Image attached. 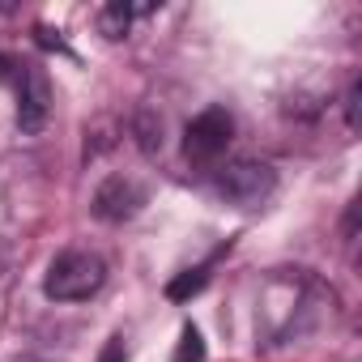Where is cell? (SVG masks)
I'll use <instances>...</instances> for the list:
<instances>
[{"label": "cell", "mask_w": 362, "mask_h": 362, "mask_svg": "<svg viewBox=\"0 0 362 362\" xmlns=\"http://www.w3.org/2000/svg\"><path fill=\"white\" fill-rule=\"evenodd\" d=\"M145 197L149 192L136 184V179L111 175L107 184H98V192H94V218H103V222H128L132 214H141Z\"/></svg>", "instance_id": "obj_5"}, {"label": "cell", "mask_w": 362, "mask_h": 362, "mask_svg": "<svg viewBox=\"0 0 362 362\" xmlns=\"http://www.w3.org/2000/svg\"><path fill=\"white\" fill-rule=\"evenodd\" d=\"M132 5H124V0H111V5H103L98 9V30L107 35V39H124L128 35V26H132Z\"/></svg>", "instance_id": "obj_6"}, {"label": "cell", "mask_w": 362, "mask_h": 362, "mask_svg": "<svg viewBox=\"0 0 362 362\" xmlns=\"http://www.w3.org/2000/svg\"><path fill=\"white\" fill-rule=\"evenodd\" d=\"M128 358V345H124V337H111L107 345H103V354H98V362H124Z\"/></svg>", "instance_id": "obj_9"}, {"label": "cell", "mask_w": 362, "mask_h": 362, "mask_svg": "<svg viewBox=\"0 0 362 362\" xmlns=\"http://www.w3.org/2000/svg\"><path fill=\"white\" fill-rule=\"evenodd\" d=\"M175 362H205V337H201L197 324H184V332H179Z\"/></svg>", "instance_id": "obj_7"}, {"label": "cell", "mask_w": 362, "mask_h": 362, "mask_svg": "<svg viewBox=\"0 0 362 362\" xmlns=\"http://www.w3.org/2000/svg\"><path fill=\"white\" fill-rule=\"evenodd\" d=\"M345 111H349V128H358V81L349 86V98H345Z\"/></svg>", "instance_id": "obj_10"}, {"label": "cell", "mask_w": 362, "mask_h": 362, "mask_svg": "<svg viewBox=\"0 0 362 362\" xmlns=\"http://www.w3.org/2000/svg\"><path fill=\"white\" fill-rule=\"evenodd\" d=\"M209 281V269H188V273H179L170 286H166V298H175V303H184L188 294H197L201 286Z\"/></svg>", "instance_id": "obj_8"}, {"label": "cell", "mask_w": 362, "mask_h": 362, "mask_svg": "<svg viewBox=\"0 0 362 362\" xmlns=\"http://www.w3.org/2000/svg\"><path fill=\"white\" fill-rule=\"evenodd\" d=\"M107 281V260L98 252H86V247H69L60 252L52 264H47V277H43V294L52 303H86L103 290Z\"/></svg>", "instance_id": "obj_1"}, {"label": "cell", "mask_w": 362, "mask_h": 362, "mask_svg": "<svg viewBox=\"0 0 362 362\" xmlns=\"http://www.w3.org/2000/svg\"><path fill=\"white\" fill-rule=\"evenodd\" d=\"M230 136H235L230 111H226V107H209V111H201V115L184 128V158L197 162V166L218 162V158L226 153Z\"/></svg>", "instance_id": "obj_3"}, {"label": "cell", "mask_w": 362, "mask_h": 362, "mask_svg": "<svg viewBox=\"0 0 362 362\" xmlns=\"http://www.w3.org/2000/svg\"><path fill=\"white\" fill-rule=\"evenodd\" d=\"M273 192H277V170L269 162L243 158V162L222 166V175H218V197L235 209H260Z\"/></svg>", "instance_id": "obj_2"}, {"label": "cell", "mask_w": 362, "mask_h": 362, "mask_svg": "<svg viewBox=\"0 0 362 362\" xmlns=\"http://www.w3.org/2000/svg\"><path fill=\"white\" fill-rule=\"evenodd\" d=\"M0 81H5V60H0Z\"/></svg>", "instance_id": "obj_11"}, {"label": "cell", "mask_w": 362, "mask_h": 362, "mask_svg": "<svg viewBox=\"0 0 362 362\" xmlns=\"http://www.w3.org/2000/svg\"><path fill=\"white\" fill-rule=\"evenodd\" d=\"M52 119V81L39 64H22L18 77V128L26 136H39Z\"/></svg>", "instance_id": "obj_4"}]
</instances>
